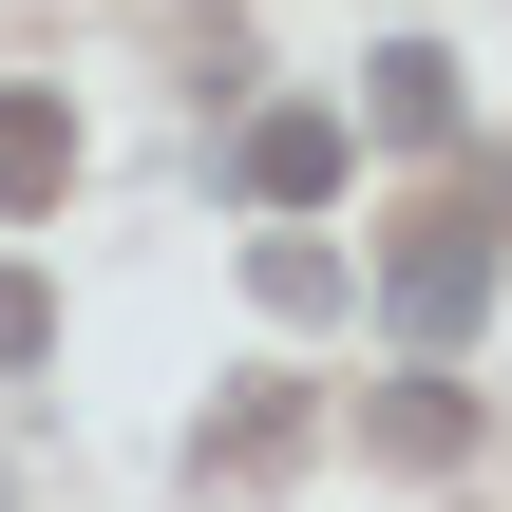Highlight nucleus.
I'll use <instances>...</instances> for the list:
<instances>
[{
	"label": "nucleus",
	"instance_id": "nucleus-7",
	"mask_svg": "<svg viewBox=\"0 0 512 512\" xmlns=\"http://www.w3.org/2000/svg\"><path fill=\"white\" fill-rule=\"evenodd\" d=\"M0 361H57V285L38 266H0Z\"/></svg>",
	"mask_w": 512,
	"mask_h": 512
},
{
	"label": "nucleus",
	"instance_id": "nucleus-5",
	"mask_svg": "<svg viewBox=\"0 0 512 512\" xmlns=\"http://www.w3.org/2000/svg\"><path fill=\"white\" fill-rule=\"evenodd\" d=\"M342 285H361V266H342L323 228H266V247H247V304H266V323H342Z\"/></svg>",
	"mask_w": 512,
	"mask_h": 512
},
{
	"label": "nucleus",
	"instance_id": "nucleus-6",
	"mask_svg": "<svg viewBox=\"0 0 512 512\" xmlns=\"http://www.w3.org/2000/svg\"><path fill=\"white\" fill-rule=\"evenodd\" d=\"M76 190V114L57 95H0V209H57Z\"/></svg>",
	"mask_w": 512,
	"mask_h": 512
},
{
	"label": "nucleus",
	"instance_id": "nucleus-2",
	"mask_svg": "<svg viewBox=\"0 0 512 512\" xmlns=\"http://www.w3.org/2000/svg\"><path fill=\"white\" fill-rule=\"evenodd\" d=\"M361 456H380V475H456V456H475V399L418 361V380H380V399H361Z\"/></svg>",
	"mask_w": 512,
	"mask_h": 512
},
{
	"label": "nucleus",
	"instance_id": "nucleus-1",
	"mask_svg": "<svg viewBox=\"0 0 512 512\" xmlns=\"http://www.w3.org/2000/svg\"><path fill=\"white\" fill-rule=\"evenodd\" d=\"M494 266H512V228H494V209H437V228L380 266V323H399L418 361H456V342L494 323Z\"/></svg>",
	"mask_w": 512,
	"mask_h": 512
},
{
	"label": "nucleus",
	"instance_id": "nucleus-4",
	"mask_svg": "<svg viewBox=\"0 0 512 512\" xmlns=\"http://www.w3.org/2000/svg\"><path fill=\"white\" fill-rule=\"evenodd\" d=\"M361 133H399V152H437V133H456V57H437V38H399V57L361 76Z\"/></svg>",
	"mask_w": 512,
	"mask_h": 512
},
{
	"label": "nucleus",
	"instance_id": "nucleus-3",
	"mask_svg": "<svg viewBox=\"0 0 512 512\" xmlns=\"http://www.w3.org/2000/svg\"><path fill=\"white\" fill-rule=\"evenodd\" d=\"M342 171H361V133H342V114H247V190H266V209H323Z\"/></svg>",
	"mask_w": 512,
	"mask_h": 512
}]
</instances>
